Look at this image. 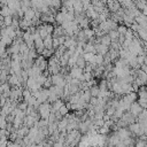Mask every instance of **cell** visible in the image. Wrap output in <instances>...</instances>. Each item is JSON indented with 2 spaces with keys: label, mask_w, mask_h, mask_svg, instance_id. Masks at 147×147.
<instances>
[{
  "label": "cell",
  "mask_w": 147,
  "mask_h": 147,
  "mask_svg": "<svg viewBox=\"0 0 147 147\" xmlns=\"http://www.w3.org/2000/svg\"><path fill=\"white\" fill-rule=\"evenodd\" d=\"M110 40H111L110 37H105V38L101 39V42H102V44H103L105 46H106V45H109V44H110Z\"/></svg>",
  "instance_id": "obj_8"
},
{
  "label": "cell",
  "mask_w": 147,
  "mask_h": 147,
  "mask_svg": "<svg viewBox=\"0 0 147 147\" xmlns=\"http://www.w3.org/2000/svg\"><path fill=\"white\" fill-rule=\"evenodd\" d=\"M24 20H28V21H32L34 18H35V16H36V12H35V9H32V8H29L28 11H25L24 12Z\"/></svg>",
  "instance_id": "obj_2"
},
{
  "label": "cell",
  "mask_w": 147,
  "mask_h": 147,
  "mask_svg": "<svg viewBox=\"0 0 147 147\" xmlns=\"http://www.w3.org/2000/svg\"><path fill=\"white\" fill-rule=\"evenodd\" d=\"M52 9H59L61 7V0H51V5Z\"/></svg>",
  "instance_id": "obj_5"
},
{
  "label": "cell",
  "mask_w": 147,
  "mask_h": 147,
  "mask_svg": "<svg viewBox=\"0 0 147 147\" xmlns=\"http://www.w3.org/2000/svg\"><path fill=\"white\" fill-rule=\"evenodd\" d=\"M107 5L111 12H117L120 9V3L117 0H107Z\"/></svg>",
  "instance_id": "obj_1"
},
{
  "label": "cell",
  "mask_w": 147,
  "mask_h": 147,
  "mask_svg": "<svg viewBox=\"0 0 147 147\" xmlns=\"http://www.w3.org/2000/svg\"><path fill=\"white\" fill-rule=\"evenodd\" d=\"M1 23H4V16L0 15V24H1Z\"/></svg>",
  "instance_id": "obj_11"
},
{
  "label": "cell",
  "mask_w": 147,
  "mask_h": 147,
  "mask_svg": "<svg viewBox=\"0 0 147 147\" xmlns=\"http://www.w3.org/2000/svg\"><path fill=\"white\" fill-rule=\"evenodd\" d=\"M109 37H110V39L115 40L117 37H120V35H119V32H117V31H111L110 35H109Z\"/></svg>",
  "instance_id": "obj_7"
},
{
  "label": "cell",
  "mask_w": 147,
  "mask_h": 147,
  "mask_svg": "<svg viewBox=\"0 0 147 147\" xmlns=\"http://www.w3.org/2000/svg\"><path fill=\"white\" fill-rule=\"evenodd\" d=\"M117 32H119L120 35H125V32H127V28H125V26H120L119 30H117Z\"/></svg>",
  "instance_id": "obj_10"
},
{
  "label": "cell",
  "mask_w": 147,
  "mask_h": 147,
  "mask_svg": "<svg viewBox=\"0 0 147 147\" xmlns=\"http://www.w3.org/2000/svg\"><path fill=\"white\" fill-rule=\"evenodd\" d=\"M13 14V11L7 6V5H4L1 6V8H0V15L6 17V16H11Z\"/></svg>",
  "instance_id": "obj_4"
},
{
  "label": "cell",
  "mask_w": 147,
  "mask_h": 147,
  "mask_svg": "<svg viewBox=\"0 0 147 147\" xmlns=\"http://www.w3.org/2000/svg\"><path fill=\"white\" fill-rule=\"evenodd\" d=\"M84 35H85V36H87L89 38H91V37H92V35H93V31H92V30H90V29H85Z\"/></svg>",
  "instance_id": "obj_9"
},
{
  "label": "cell",
  "mask_w": 147,
  "mask_h": 147,
  "mask_svg": "<svg viewBox=\"0 0 147 147\" xmlns=\"http://www.w3.org/2000/svg\"><path fill=\"white\" fill-rule=\"evenodd\" d=\"M4 23L6 24V25H12V23H13V18H12V16H6V17H4Z\"/></svg>",
  "instance_id": "obj_6"
},
{
  "label": "cell",
  "mask_w": 147,
  "mask_h": 147,
  "mask_svg": "<svg viewBox=\"0 0 147 147\" xmlns=\"http://www.w3.org/2000/svg\"><path fill=\"white\" fill-rule=\"evenodd\" d=\"M130 108H131L132 115H138V114H141V111H142V107L138 102H133Z\"/></svg>",
  "instance_id": "obj_3"
}]
</instances>
